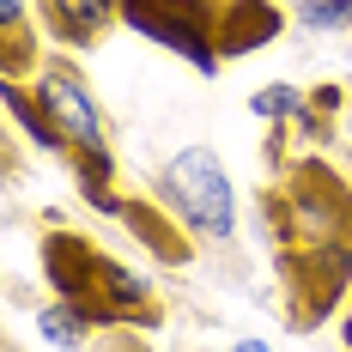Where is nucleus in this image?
I'll use <instances>...</instances> for the list:
<instances>
[{
	"mask_svg": "<svg viewBox=\"0 0 352 352\" xmlns=\"http://www.w3.org/2000/svg\"><path fill=\"white\" fill-rule=\"evenodd\" d=\"M249 109H255L261 122H304L310 98H304L298 85H261V91L249 98Z\"/></svg>",
	"mask_w": 352,
	"mask_h": 352,
	"instance_id": "nucleus-10",
	"label": "nucleus"
},
{
	"mask_svg": "<svg viewBox=\"0 0 352 352\" xmlns=\"http://www.w3.org/2000/svg\"><path fill=\"white\" fill-rule=\"evenodd\" d=\"M122 12V0H49V25L61 43H91L109 31V19Z\"/></svg>",
	"mask_w": 352,
	"mask_h": 352,
	"instance_id": "nucleus-5",
	"label": "nucleus"
},
{
	"mask_svg": "<svg viewBox=\"0 0 352 352\" xmlns=\"http://www.w3.org/2000/svg\"><path fill=\"white\" fill-rule=\"evenodd\" d=\"M310 109H340V85H322L316 98H310Z\"/></svg>",
	"mask_w": 352,
	"mask_h": 352,
	"instance_id": "nucleus-12",
	"label": "nucleus"
},
{
	"mask_svg": "<svg viewBox=\"0 0 352 352\" xmlns=\"http://www.w3.org/2000/svg\"><path fill=\"white\" fill-rule=\"evenodd\" d=\"M6 109H12V122H19V128H25V134L43 146V152H73V146L61 140V128L49 122V109L36 104V91H25L19 79H6Z\"/></svg>",
	"mask_w": 352,
	"mask_h": 352,
	"instance_id": "nucleus-7",
	"label": "nucleus"
},
{
	"mask_svg": "<svg viewBox=\"0 0 352 352\" xmlns=\"http://www.w3.org/2000/svg\"><path fill=\"white\" fill-rule=\"evenodd\" d=\"M91 328H98V322L85 316L79 304H67V298H61V304H43V310H36V334H43L49 346H61V352L85 346V340H91Z\"/></svg>",
	"mask_w": 352,
	"mask_h": 352,
	"instance_id": "nucleus-8",
	"label": "nucleus"
},
{
	"mask_svg": "<svg viewBox=\"0 0 352 352\" xmlns=\"http://www.w3.org/2000/svg\"><path fill=\"white\" fill-rule=\"evenodd\" d=\"M122 19H128L140 36H152L158 49L195 61L201 73L219 67V43H212L207 0H122Z\"/></svg>",
	"mask_w": 352,
	"mask_h": 352,
	"instance_id": "nucleus-2",
	"label": "nucleus"
},
{
	"mask_svg": "<svg viewBox=\"0 0 352 352\" xmlns=\"http://www.w3.org/2000/svg\"><path fill=\"white\" fill-rule=\"evenodd\" d=\"M207 12H212V43H219V55H255V49L274 43L280 25H285L267 0H207Z\"/></svg>",
	"mask_w": 352,
	"mask_h": 352,
	"instance_id": "nucleus-4",
	"label": "nucleus"
},
{
	"mask_svg": "<svg viewBox=\"0 0 352 352\" xmlns=\"http://www.w3.org/2000/svg\"><path fill=\"white\" fill-rule=\"evenodd\" d=\"M164 201H170L176 225H188L195 237H207V243L237 237V188L212 146H182L164 164Z\"/></svg>",
	"mask_w": 352,
	"mask_h": 352,
	"instance_id": "nucleus-1",
	"label": "nucleus"
},
{
	"mask_svg": "<svg viewBox=\"0 0 352 352\" xmlns=\"http://www.w3.org/2000/svg\"><path fill=\"white\" fill-rule=\"evenodd\" d=\"M304 31H352V0H298Z\"/></svg>",
	"mask_w": 352,
	"mask_h": 352,
	"instance_id": "nucleus-11",
	"label": "nucleus"
},
{
	"mask_svg": "<svg viewBox=\"0 0 352 352\" xmlns=\"http://www.w3.org/2000/svg\"><path fill=\"white\" fill-rule=\"evenodd\" d=\"M36 104L49 109V122L61 128V140L73 146V152H98L104 140V116H98V104H91V91H85V79L73 67H61V61H43L31 79Z\"/></svg>",
	"mask_w": 352,
	"mask_h": 352,
	"instance_id": "nucleus-3",
	"label": "nucleus"
},
{
	"mask_svg": "<svg viewBox=\"0 0 352 352\" xmlns=\"http://www.w3.org/2000/svg\"><path fill=\"white\" fill-rule=\"evenodd\" d=\"M98 298H104V316H109V322H116V316H146V304H152V280L104 255V274H98Z\"/></svg>",
	"mask_w": 352,
	"mask_h": 352,
	"instance_id": "nucleus-6",
	"label": "nucleus"
},
{
	"mask_svg": "<svg viewBox=\"0 0 352 352\" xmlns=\"http://www.w3.org/2000/svg\"><path fill=\"white\" fill-rule=\"evenodd\" d=\"M346 346H352V316H346Z\"/></svg>",
	"mask_w": 352,
	"mask_h": 352,
	"instance_id": "nucleus-14",
	"label": "nucleus"
},
{
	"mask_svg": "<svg viewBox=\"0 0 352 352\" xmlns=\"http://www.w3.org/2000/svg\"><path fill=\"white\" fill-rule=\"evenodd\" d=\"M231 352H274L267 340H255V334H243V340H231Z\"/></svg>",
	"mask_w": 352,
	"mask_h": 352,
	"instance_id": "nucleus-13",
	"label": "nucleus"
},
{
	"mask_svg": "<svg viewBox=\"0 0 352 352\" xmlns=\"http://www.w3.org/2000/svg\"><path fill=\"white\" fill-rule=\"evenodd\" d=\"M116 219H128L146 243H152V255H158V261H182V237H176V225H164V219H158V207H152V201H122V212H116Z\"/></svg>",
	"mask_w": 352,
	"mask_h": 352,
	"instance_id": "nucleus-9",
	"label": "nucleus"
}]
</instances>
